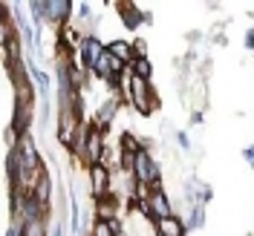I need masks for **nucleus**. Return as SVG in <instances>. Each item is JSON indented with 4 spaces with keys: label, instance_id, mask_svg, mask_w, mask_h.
Here are the masks:
<instances>
[{
    "label": "nucleus",
    "instance_id": "1",
    "mask_svg": "<svg viewBox=\"0 0 254 236\" xmlns=\"http://www.w3.org/2000/svg\"><path fill=\"white\" fill-rule=\"evenodd\" d=\"M133 179H136V185H142V188H150V190L162 188V167H159L156 158L147 153V147L136 156V170H133Z\"/></svg>",
    "mask_w": 254,
    "mask_h": 236
},
{
    "label": "nucleus",
    "instance_id": "2",
    "mask_svg": "<svg viewBox=\"0 0 254 236\" xmlns=\"http://www.w3.org/2000/svg\"><path fill=\"white\" fill-rule=\"evenodd\" d=\"M107 52V47L95 38V35H84L81 38V44H78V55H81V66L93 75V69H95V63L101 61V55Z\"/></svg>",
    "mask_w": 254,
    "mask_h": 236
},
{
    "label": "nucleus",
    "instance_id": "3",
    "mask_svg": "<svg viewBox=\"0 0 254 236\" xmlns=\"http://www.w3.org/2000/svg\"><path fill=\"white\" fill-rule=\"evenodd\" d=\"M90 193H93V199L98 202V199H107L113 190V173L104 167V164H93L90 170Z\"/></svg>",
    "mask_w": 254,
    "mask_h": 236
},
{
    "label": "nucleus",
    "instance_id": "4",
    "mask_svg": "<svg viewBox=\"0 0 254 236\" xmlns=\"http://www.w3.org/2000/svg\"><path fill=\"white\" fill-rule=\"evenodd\" d=\"M107 144H104V130L93 127L90 130V139H87V147H84V156H81V164L90 170L93 164H101V156H104Z\"/></svg>",
    "mask_w": 254,
    "mask_h": 236
},
{
    "label": "nucleus",
    "instance_id": "5",
    "mask_svg": "<svg viewBox=\"0 0 254 236\" xmlns=\"http://www.w3.org/2000/svg\"><path fill=\"white\" fill-rule=\"evenodd\" d=\"M122 95L119 93H113V95H107L104 101H101V107L95 110V115H93V127H98V130H107V127L113 124V118H116V112H119V107H122Z\"/></svg>",
    "mask_w": 254,
    "mask_h": 236
},
{
    "label": "nucleus",
    "instance_id": "6",
    "mask_svg": "<svg viewBox=\"0 0 254 236\" xmlns=\"http://www.w3.org/2000/svg\"><path fill=\"white\" fill-rule=\"evenodd\" d=\"M44 6H47V23L58 26V29L66 26V20L75 9V3H69V0H44Z\"/></svg>",
    "mask_w": 254,
    "mask_h": 236
},
{
    "label": "nucleus",
    "instance_id": "7",
    "mask_svg": "<svg viewBox=\"0 0 254 236\" xmlns=\"http://www.w3.org/2000/svg\"><path fill=\"white\" fill-rule=\"evenodd\" d=\"M32 110H35V101H15V118H12V130H15L17 136L23 139V136H29V127H32Z\"/></svg>",
    "mask_w": 254,
    "mask_h": 236
},
{
    "label": "nucleus",
    "instance_id": "8",
    "mask_svg": "<svg viewBox=\"0 0 254 236\" xmlns=\"http://www.w3.org/2000/svg\"><path fill=\"white\" fill-rule=\"evenodd\" d=\"M150 210H153V222L159 219H168V216H174V207H171V199H168V193L162 188H153L150 190Z\"/></svg>",
    "mask_w": 254,
    "mask_h": 236
},
{
    "label": "nucleus",
    "instance_id": "9",
    "mask_svg": "<svg viewBox=\"0 0 254 236\" xmlns=\"http://www.w3.org/2000/svg\"><path fill=\"white\" fill-rule=\"evenodd\" d=\"M107 49L113 52V58H119L125 66H133V61H136L133 41H110V44H107Z\"/></svg>",
    "mask_w": 254,
    "mask_h": 236
},
{
    "label": "nucleus",
    "instance_id": "10",
    "mask_svg": "<svg viewBox=\"0 0 254 236\" xmlns=\"http://www.w3.org/2000/svg\"><path fill=\"white\" fill-rule=\"evenodd\" d=\"M188 228L179 216H168V219H159L156 222V236H185Z\"/></svg>",
    "mask_w": 254,
    "mask_h": 236
},
{
    "label": "nucleus",
    "instance_id": "11",
    "mask_svg": "<svg viewBox=\"0 0 254 236\" xmlns=\"http://www.w3.org/2000/svg\"><path fill=\"white\" fill-rule=\"evenodd\" d=\"M119 12H122V17H125V23L130 29H136L139 23H150V15L142 12V9H136V6H130V3H125V9H119Z\"/></svg>",
    "mask_w": 254,
    "mask_h": 236
},
{
    "label": "nucleus",
    "instance_id": "12",
    "mask_svg": "<svg viewBox=\"0 0 254 236\" xmlns=\"http://www.w3.org/2000/svg\"><path fill=\"white\" fill-rule=\"evenodd\" d=\"M35 199L38 202H44V205L49 207V199H52V176H49V170H44V176L38 179V185H35Z\"/></svg>",
    "mask_w": 254,
    "mask_h": 236
},
{
    "label": "nucleus",
    "instance_id": "13",
    "mask_svg": "<svg viewBox=\"0 0 254 236\" xmlns=\"http://www.w3.org/2000/svg\"><path fill=\"white\" fill-rule=\"evenodd\" d=\"M95 219H104V222H110L116 219V196H107V199H98L95 202Z\"/></svg>",
    "mask_w": 254,
    "mask_h": 236
},
{
    "label": "nucleus",
    "instance_id": "14",
    "mask_svg": "<svg viewBox=\"0 0 254 236\" xmlns=\"http://www.w3.org/2000/svg\"><path fill=\"white\" fill-rule=\"evenodd\" d=\"M29 15H32V20H35V29L44 32V23H47V6H44V0H32Z\"/></svg>",
    "mask_w": 254,
    "mask_h": 236
},
{
    "label": "nucleus",
    "instance_id": "15",
    "mask_svg": "<svg viewBox=\"0 0 254 236\" xmlns=\"http://www.w3.org/2000/svg\"><path fill=\"white\" fill-rule=\"evenodd\" d=\"M69 228L72 234H81V207H78V196H69Z\"/></svg>",
    "mask_w": 254,
    "mask_h": 236
},
{
    "label": "nucleus",
    "instance_id": "16",
    "mask_svg": "<svg viewBox=\"0 0 254 236\" xmlns=\"http://www.w3.org/2000/svg\"><path fill=\"white\" fill-rule=\"evenodd\" d=\"M202 222H205V207L193 205L190 207V216L185 219V228H188V231H196V228H202Z\"/></svg>",
    "mask_w": 254,
    "mask_h": 236
},
{
    "label": "nucleus",
    "instance_id": "17",
    "mask_svg": "<svg viewBox=\"0 0 254 236\" xmlns=\"http://www.w3.org/2000/svg\"><path fill=\"white\" fill-rule=\"evenodd\" d=\"M130 69H133V75H139V78H147V81H150V75H153V63H150V58H136Z\"/></svg>",
    "mask_w": 254,
    "mask_h": 236
},
{
    "label": "nucleus",
    "instance_id": "18",
    "mask_svg": "<svg viewBox=\"0 0 254 236\" xmlns=\"http://www.w3.org/2000/svg\"><path fill=\"white\" fill-rule=\"evenodd\" d=\"M122 150H125V153H142L144 142L142 139H136L133 133H125V136H122Z\"/></svg>",
    "mask_w": 254,
    "mask_h": 236
},
{
    "label": "nucleus",
    "instance_id": "19",
    "mask_svg": "<svg viewBox=\"0 0 254 236\" xmlns=\"http://www.w3.org/2000/svg\"><path fill=\"white\" fill-rule=\"evenodd\" d=\"M23 236H49L47 234V219H35V222H26L23 228Z\"/></svg>",
    "mask_w": 254,
    "mask_h": 236
},
{
    "label": "nucleus",
    "instance_id": "20",
    "mask_svg": "<svg viewBox=\"0 0 254 236\" xmlns=\"http://www.w3.org/2000/svg\"><path fill=\"white\" fill-rule=\"evenodd\" d=\"M90 236H116L110 228V222L104 219H93V231H90Z\"/></svg>",
    "mask_w": 254,
    "mask_h": 236
},
{
    "label": "nucleus",
    "instance_id": "21",
    "mask_svg": "<svg viewBox=\"0 0 254 236\" xmlns=\"http://www.w3.org/2000/svg\"><path fill=\"white\" fill-rule=\"evenodd\" d=\"M75 15H78L81 20H90V17H93V9H90V3H75Z\"/></svg>",
    "mask_w": 254,
    "mask_h": 236
},
{
    "label": "nucleus",
    "instance_id": "22",
    "mask_svg": "<svg viewBox=\"0 0 254 236\" xmlns=\"http://www.w3.org/2000/svg\"><path fill=\"white\" fill-rule=\"evenodd\" d=\"M176 144H179V150H182V153H190V139H188V133H182V130H179V133H176Z\"/></svg>",
    "mask_w": 254,
    "mask_h": 236
},
{
    "label": "nucleus",
    "instance_id": "23",
    "mask_svg": "<svg viewBox=\"0 0 254 236\" xmlns=\"http://www.w3.org/2000/svg\"><path fill=\"white\" fill-rule=\"evenodd\" d=\"M133 49H136V58H147V44H144L142 38L133 41Z\"/></svg>",
    "mask_w": 254,
    "mask_h": 236
},
{
    "label": "nucleus",
    "instance_id": "24",
    "mask_svg": "<svg viewBox=\"0 0 254 236\" xmlns=\"http://www.w3.org/2000/svg\"><path fill=\"white\" fill-rule=\"evenodd\" d=\"M243 158L252 164V170H254V144H249V147H243Z\"/></svg>",
    "mask_w": 254,
    "mask_h": 236
},
{
    "label": "nucleus",
    "instance_id": "25",
    "mask_svg": "<svg viewBox=\"0 0 254 236\" xmlns=\"http://www.w3.org/2000/svg\"><path fill=\"white\" fill-rule=\"evenodd\" d=\"M3 236H23V231H20V225H17V222H12V225L6 228V234H3Z\"/></svg>",
    "mask_w": 254,
    "mask_h": 236
},
{
    "label": "nucleus",
    "instance_id": "26",
    "mask_svg": "<svg viewBox=\"0 0 254 236\" xmlns=\"http://www.w3.org/2000/svg\"><path fill=\"white\" fill-rule=\"evenodd\" d=\"M246 47H249V49L254 52V26H252L249 32H246Z\"/></svg>",
    "mask_w": 254,
    "mask_h": 236
},
{
    "label": "nucleus",
    "instance_id": "27",
    "mask_svg": "<svg viewBox=\"0 0 254 236\" xmlns=\"http://www.w3.org/2000/svg\"><path fill=\"white\" fill-rule=\"evenodd\" d=\"M49 236H64V225H55V228H52V234Z\"/></svg>",
    "mask_w": 254,
    "mask_h": 236
}]
</instances>
